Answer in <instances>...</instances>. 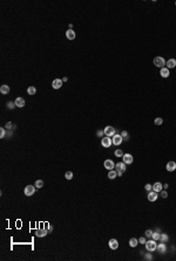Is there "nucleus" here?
<instances>
[{
  "label": "nucleus",
  "mask_w": 176,
  "mask_h": 261,
  "mask_svg": "<svg viewBox=\"0 0 176 261\" xmlns=\"http://www.w3.org/2000/svg\"><path fill=\"white\" fill-rule=\"evenodd\" d=\"M160 75L162 76V77H164V79L169 77V75H170V73H169V69L167 68V67H163V68H161V70H160Z\"/></svg>",
  "instance_id": "dca6fc26"
},
{
  "label": "nucleus",
  "mask_w": 176,
  "mask_h": 261,
  "mask_svg": "<svg viewBox=\"0 0 176 261\" xmlns=\"http://www.w3.org/2000/svg\"><path fill=\"white\" fill-rule=\"evenodd\" d=\"M34 186H35L36 189H41L43 186V182H42V180H40V179L35 180V184H34Z\"/></svg>",
  "instance_id": "bb28decb"
},
{
  "label": "nucleus",
  "mask_w": 176,
  "mask_h": 261,
  "mask_svg": "<svg viewBox=\"0 0 176 261\" xmlns=\"http://www.w3.org/2000/svg\"><path fill=\"white\" fill-rule=\"evenodd\" d=\"M144 189H146V191H148V192H149V191L153 190V185H150V184H146Z\"/></svg>",
  "instance_id": "f704fd0d"
},
{
  "label": "nucleus",
  "mask_w": 176,
  "mask_h": 261,
  "mask_svg": "<svg viewBox=\"0 0 176 261\" xmlns=\"http://www.w3.org/2000/svg\"><path fill=\"white\" fill-rule=\"evenodd\" d=\"M176 67V60L175 59H170V60L167 61V68L170 69V68H175Z\"/></svg>",
  "instance_id": "412c9836"
},
{
  "label": "nucleus",
  "mask_w": 176,
  "mask_h": 261,
  "mask_svg": "<svg viewBox=\"0 0 176 261\" xmlns=\"http://www.w3.org/2000/svg\"><path fill=\"white\" fill-rule=\"evenodd\" d=\"M62 83H64V81L61 79H55L52 82V87H53V89H60L62 87Z\"/></svg>",
  "instance_id": "6e6552de"
},
{
  "label": "nucleus",
  "mask_w": 176,
  "mask_h": 261,
  "mask_svg": "<svg viewBox=\"0 0 176 261\" xmlns=\"http://www.w3.org/2000/svg\"><path fill=\"white\" fill-rule=\"evenodd\" d=\"M65 177H66V179L71 180L72 178H73V172H72V171H67L66 175H65Z\"/></svg>",
  "instance_id": "7c9ffc66"
},
{
  "label": "nucleus",
  "mask_w": 176,
  "mask_h": 261,
  "mask_svg": "<svg viewBox=\"0 0 176 261\" xmlns=\"http://www.w3.org/2000/svg\"><path fill=\"white\" fill-rule=\"evenodd\" d=\"M133 160H134V158L130 153H125V155L122 156V162L125 163V164H132Z\"/></svg>",
  "instance_id": "0eeeda50"
},
{
  "label": "nucleus",
  "mask_w": 176,
  "mask_h": 261,
  "mask_svg": "<svg viewBox=\"0 0 176 261\" xmlns=\"http://www.w3.org/2000/svg\"><path fill=\"white\" fill-rule=\"evenodd\" d=\"M137 245H139V240L136 238H132L129 240V246L130 247H133V248H134V247H136Z\"/></svg>",
  "instance_id": "4be33fe9"
},
{
  "label": "nucleus",
  "mask_w": 176,
  "mask_h": 261,
  "mask_svg": "<svg viewBox=\"0 0 176 261\" xmlns=\"http://www.w3.org/2000/svg\"><path fill=\"white\" fill-rule=\"evenodd\" d=\"M6 105H7V108H8V109H14V107H17V105H16V103H14V102H12V101L7 102V104H6Z\"/></svg>",
  "instance_id": "c756f323"
},
{
  "label": "nucleus",
  "mask_w": 176,
  "mask_h": 261,
  "mask_svg": "<svg viewBox=\"0 0 176 261\" xmlns=\"http://www.w3.org/2000/svg\"><path fill=\"white\" fill-rule=\"evenodd\" d=\"M121 136H122L123 141H128V140H129V135H128L127 131H122V132H121Z\"/></svg>",
  "instance_id": "cd10ccee"
},
{
  "label": "nucleus",
  "mask_w": 176,
  "mask_h": 261,
  "mask_svg": "<svg viewBox=\"0 0 176 261\" xmlns=\"http://www.w3.org/2000/svg\"><path fill=\"white\" fill-rule=\"evenodd\" d=\"M126 165L123 162L121 163H117V164H115V169H116V171H122V172H125L126 171Z\"/></svg>",
  "instance_id": "6ab92c4d"
},
{
  "label": "nucleus",
  "mask_w": 176,
  "mask_h": 261,
  "mask_svg": "<svg viewBox=\"0 0 176 261\" xmlns=\"http://www.w3.org/2000/svg\"><path fill=\"white\" fill-rule=\"evenodd\" d=\"M146 248H147V251L149 252H154L156 251V247H157V243H156L155 240H148L147 242H146Z\"/></svg>",
  "instance_id": "f03ea898"
},
{
  "label": "nucleus",
  "mask_w": 176,
  "mask_h": 261,
  "mask_svg": "<svg viewBox=\"0 0 176 261\" xmlns=\"http://www.w3.org/2000/svg\"><path fill=\"white\" fill-rule=\"evenodd\" d=\"M14 103H16V105L18 107V108H24L25 104H26V102H25V100H24L22 97H17L16 101H14Z\"/></svg>",
  "instance_id": "ddd939ff"
},
{
  "label": "nucleus",
  "mask_w": 176,
  "mask_h": 261,
  "mask_svg": "<svg viewBox=\"0 0 176 261\" xmlns=\"http://www.w3.org/2000/svg\"><path fill=\"white\" fill-rule=\"evenodd\" d=\"M156 249H157V252L160 254H164L167 252V247H166V245H164V242L163 243H158L157 247H156Z\"/></svg>",
  "instance_id": "a211bd4d"
},
{
  "label": "nucleus",
  "mask_w": 176,
  "mask_h": 261,
  "mask_svg": "<svg viewBox=\"0 0 176 261\" xmlns=\"http://www.w3.org/2000/svg\"><path fill=\"white\" fill-rule=\"evenodd\" d=\"M11 128H12V124H11V122H8L6 124V129H11Z\"/></svg>",
  "instance_id": "ea45409f"
},
{
  "label": "nucleus",
  "mask_w": 176,
  "mask_h": 261,
  "mask_svg": "<svg viewBox=\"0 0 176 261\" xmlns=\"http://www.w3.org/2000/svg\"><path fill=\"white\" fill-rule=\"evenodd\" d=\"M35 186L34 185H27L25 187V190H24V193H25L26 197H31V195L34 194V192H35Z\"/></svg>",
  "instance_id": "7ed1b4c3"
},
{
  "label": "nucleus",
  "mask_w": 176,
  "mask_h": 261,
  "mask_svg": "<svg viewBox=\"0 0 176 261\" xmlns=\"http://www.w3.org/2000/svg\"><path fill=\"white\" fill-rule=\"evenodd\" d=\"M163 189H166V190H167V189H168V184H164V185H163Z\"/></svg>",
  "instance_id": "79ce46f5"
},
{
  "label": "nucleus",
  "mask_w": 176,
  "mask_h": 261,
  "mask_svg": "<svg viewBox=\"0 0 176 261\" xmlns=\"http://www.w3.org/2000/svg\"><path fill=\"white\" fill-rule=\"evenodd\" d=\"M123 155H125V153H123L122 150H120V149L115 150V156H116V157H122Z\"/></svg>",
  "instance_id": "c85d7f7f"
},
{
  "label": "nucleus",
  "mask_w": 176,
  "mask_h": 261,
  "mask_svg": "<svg viewBox=\"0 0 176 261\" xmlns=\"http://www.w3.org/2000/svg\"><path fill=\"white\" fill-rule=\"evenodd\" d=\"M6 135V130L5 128H0V138H4Z\"/></svg>",
  "instance_id": "72a5a7b5"
},
{
  "label": "nucleus",
  "mask_w": 176,
  "mask_h": 261,
  "mask_svg": "<svg viewBox=\"0 0 176 261\" xmlns=\"http://www.w3.org/2000/svg\"><path fill=\"white\" fill-rule=\"evenodd\" d=\"M160 193H161V197H162V198H167V197H168V193H167V191L162 190Z\"/></svg>",
  "instance_id": "58836bf2"
},
{
  "label": "nucleus",
  "mask_w": 176,
  "mask_h": 261,
  "mask_svg": "<svg viewBox=\"0 0 176 261\" xmlns=\"http://www.w3.org/2000/svg\"><path fill=\"white\" fill-rule=\"evenodd\" d=\"M108 245H109L110 249H117L119 248V241H117L116 239H110L109 242H108Z\"/></svg>",
  "instance_id": "4468645a"
},
{
  "label": "nucleus",
  "mask_w": 176,
  "mask_h": 261,
  "mask_svg": "<svg viewBox=\"0 0 176 261\" xmlns=\"http://www.w3.org/2000/svg\"><path fill=\"white\" fill-rule=\"evenodd\" d=\"M103 135H105V131H103V130H97V132H96L97 137H102Z\"/></svg>",
  "instance_id": "4c0bfd02"
},
{
  "label": "nucleus",
  "mask_w": 176,
  "mask_h": 261,
  "mask_svg": "<svg viewBox=\"0 0 176 261\" xmlns=\"http://www.w3.org/2000/svg\"><path fill=\"white\" fill-rule=\"evenodd\" d=\"M154 123H155L156 125H161L162 123H163V119L161 118V117H157V118H155V121H154Z\"/></svg>",
  "instance_id": "2f4dec72"
},
{
  "label": "nucleus",
  "mask_w": 176,
  "mask_h": 261,
  "mask_svg": "<svg viewBox=\"0 0 176 261\" xmlns=\"http://www.w3.org/2000/svg\"><path fill=\"white\" fill-rule=\"evenodd\" d=\"M154 66H156L157 68H163V66H166V60L162 56H156L154 59Z\"/></svg>",
  "instance_id": "f257e3e1"
},
{
  "label": "nucleus",
  "mask_w": 176,
  "mask_h": 261,
  "mask_svg": "<svg viewBox=\"0 0 176 261\" xmlns=\"http://www.w3.org/2000/svg\"><path fill=\"white\" fill-rule=\"evenodd\" d=\"M144 259H146V260H149V261H150V260H153V255H151L150 253L146 254V255H144Z\"/></svg>",
  "instance_id": "e433bc0d"
},
{
  "label": "nucleus",
  "mask_w": 176,
  "mask_h": 261,
  "mask_svg": "<svg viewBox=\"0 0 176 261\" xmlns=\"http://www.w3.org/2000/svg\"><path fill=\"white\" fill-rule=\"evenodd\" d=\"M160 240L162 241V242H167V241L169 240V236H168V234H167V233H161Z\"/></svg>",
  "instance_id": "b1692460"
},
{
  "label": "nucleus",
  "mask_w": 176,
  "mask_h": 261,
  "mask_svg": "<svg viewBox=\"0 0 176 261\" xmlns=\"http://www.w3.org/2000/svg\"><path fill=\"white\" fill-rule=\"evenodd\" d=\"M103 131H105V135L107 137H113L114 135H116V130H115V128L114 127H110V125L106 127Z\"/></svg>",
  "instance_id": "20e7f679"
},
{
  "label": "nucleus",
  "mask_w": 176,
  "mask_h": 261,
  "mask_svg": "<svg viewBox=\"0 0 176 261\" xmlns=\"http://www.w3.org/2000/svg\"><path fill=\"white\" fill-rule=\"evenodd\" d=\"M175 5H176V1H175Z\"/></svg>",
  "instance_id": "37998d69"
},
{
  "label": "nucleus",
  "mask_w": 176,
  "mask_h": 261,
  "mask_svg": "<svg viewBox=\"0 0 176 261\" xmlns=\"http://www.w3.org/2000/svg\"><path fill=\"white\" fill-rule=\"evenodd\" d=\"M66 38L68 39V40H74L75 39V32L73 29H67V32H66Z\"/></svg>",
  "instance_id": "f3484780"
},
{
  "label": "nucleus",
  "mask_w": 176,
  "mask_h": 261,
  "mask_svg": "<svg viewBox=\"0 0 176 261\" xmlns=\"http://www.w3.org/2000/svg\"><path fill=\"white\" fill-rule=\"evenodd\" d=\"M116 172H117V177H121V176L123 175V172H122V171H116Z\"/></svg>",
  "instance_id": "a19ab883"
},
{
  "label": "nucleus",
  "mask_w": 176,
  "mask_h": 261,
  "mask_svg": "<svg viewBox=\"0 0 176 261\" xmlns=\"http://www.w3.org/2000/svg\"><path fill=\"white\" fill-rule=\"evenodd\" d=\"M162 190H163V185H162L160 182H156L155 184L153 185V191H155V192L160 193Z\"/></svg>",
  "instance_id": "2eb2a0df"
},
{
  "label": "nucleus",
  "mask_w": 176,
  "mask_h": 261,
  "mask_svg": "<svg viewBox=\"0 0 176 261\" xmlns=\"http://www.w3.org/2000/svg\"><path fill=\"white\" fill-rule=\"evenodd\" d=\"M103 165H105V169H107L108 171L113 170V169L115 167V164H114V162H113L112 159H106L105 163H103Z\"/></svg>",
  "instance_id": "1a4fd4ad"
},
{
  "label": "nucleus",
  "mask_w": 176,
  "mask_h": 261,
  "mask_svg": "<svg viewBox=\"0 0 176 261\" xmlns=\"http://www.w3.org/2000/svg\"><path fill=\"white\" fill-rule=\"evenodd\" d=\"M157 197H158V193L155 192V191H149L148 192V200L149 201L157 200Z\"/></svg>",
  "instance_id": "f8f14e48"
},
{
  "label": "nucleus",
  "mask_w": 176,
  "mask_h": 261,
  "mask_svg": "<svg viewBox=\"0 0 176 261\" xmlns=\"http://www.w3.org/2000/svg\"><path fill=\"white\" fill-rule=\"evenodd\" d=\"M36 93V89H35V87H28L27 88V94L28 95H34Z\"/></svg>",
  "instance_id": "393cba45"
},
{
  "label": "nucleus",
  "mask_w": 176,
  "mask_h": 261,
  "mask_svg": "<svg viewBox=\"0 0 176 261\" xmlns=\"http://www.w3.org/2000/svg\"><path fill=\"white\" fill-rule=\"evenodd\" d=\"M116 177H117L116 170H110L109 172H108V178H109V179H115Z\"/></svg>",
  "instance_id": "5701e85b"
},
{
  "label": "nucleus",
  "mask_w": 176,
  "mask_h": 261,
  "mask_svg": "<svg viewBox=\"0 0 176 261\" xmlns=\"http://www.w3.org/2000/svg\"><path fill=\"white\" fill-rule=\"evenodd\" d=\"M144 235L147 236V238H151V236H153V231H151V230H147V231L144 232Z\"/></svg>",
  "instance_id": "473e14b6"
},
{
  "label": "nucleus",
  "mask_w": 176,
  "mask_h": 261,
  "mask_svg": "<svg viewBox=\"0 0 176 261\" xmlns=\"http://www.w3.org/2000/svg\"><path fill=\"white\" fill-rule=\"evenodd\" d=\"M47 233H48V231H47V230H45V227H43V228H39V230H36V231H35V235L39 236V238H43V236H46Z\"/></svg>",
  "instance_id": "9b49d317"
},
{
  "label": "nucleus",
  "mask_w": 176,
  "mask_h": 261,
  "mask_svg": "<svg viewBox=\"0 0 176 261\" xmlns=\"http://www.w3.org/2000/svg\"><path fill=\"white\" fill-rule=\"evenodd\" d=\"M160 236H161V233L156 231V232H153V236H151V239L155 240V241H157V240H160Z\"/></svg>",
  "instance_id": "a878e982"
},
{
  "label": "nucleus",
  "mask_w": 176,
  "mask_h": 261,
  "mask_svg": "<svg viewBox=\"0 0 176 261\" xmlns=\"http://www.w3.org/2000/svg\"><path fill=\"white\" fill-rule=\"evenodd\" d=\"M139 242L142 243V245H146V242H147V240H146V236H142V238L139 239Z\"/></svg>",
  "instance_id": "c9c22d12"
},
{
  "label": "nucleus",
  "mask_w": 176,
  "mask_h": 261,
  "mask_svg": "<svg viewBox=\"0 0 176 261\" xmlns=\"http://www.w3.org/2000/svg\"><path fill=\"white\" fill-rule=\"evenodd\" d=\"M113 144V141L110 140V137H103V138H102L101 140V145L103 148H110V145Z\"/></svg>",
  "instance_id": "423d86ee"
},
{
  "label": "nucleus",
  "mask_w": 176,
  "mask_h": 261,
  "mask_svg": "<svg viewBox=\"0 0 176 261\" xmlns=\"http://www.w3.org/2000/svg\"><path fill=\"white\" fill-rule=\"evenodd\" d=\"M0 93L3 95H7L8 93H10V87H8L7 84H3V86L0 87Z\"/></svg>",
  "instance_id": "aec40b11"
},
{
  "label": "nucleus",
  "mask_w": 176,
  "mask_h": 261,
  "mask_svg": "<svg viewBox=\"0 0 176 261\" xmlns=\"http://www.w3.org/2000/svg\"><path fill=\"white\" fill-rule=\"evenodd\" d=\"M166 169L167 171H169V172H173V171L176 170V163L174 162V160H170V162L167 163L166 165Z\"/></svg>",
  "instance_id": "9d476101"
},
{
  "label": "nucleus",
  "mask_w": 176,
  "mask_h": 261,
  "mask_svg": "<svg viewBox=\"0 0 176 261\" xmlns=\"http://www.w3.org/2000/svg\"><path fill=\"white\" fill-rule=\"evenodd\" d=\"M112 141H113V144L114 145H120L121 143L123 142V138H122V136H121L120 134H116V135H114V136L112 137Z\"/></svg>",
  "instance_id": "39448f33"
}]
</instances>
